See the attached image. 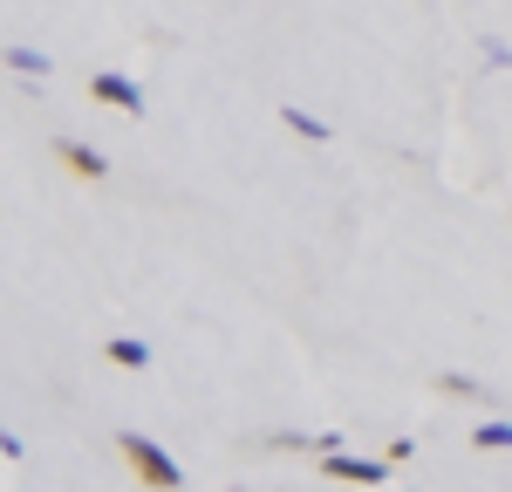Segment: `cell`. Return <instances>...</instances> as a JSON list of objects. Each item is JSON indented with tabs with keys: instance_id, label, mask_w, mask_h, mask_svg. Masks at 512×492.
<instances>
[{
	"instance_id": "obj_8",
	"label": "cell",
	"mask_w": 512,
	"mask_h": 492,
	"mask_svg": "<svg viewBox=\"0 0 512 492\" xmlns=\"http://www.w3.org/2000/svg\"><path fill=\"white\" fill-rule=\"evenodd\" d=\"M7 69L14 76H48V55L41 48H7Z\"/></svg>"
},
{
	"instance_id": "obj_6",
	"label": "cell",
	"mask_w": 512,
	"mask_h": 492,
	"mask_svg": "<svg viewBox=\"0 0 512 492\" xmlns=\"http://www.w3.org/2000/svg\"><path fill=\"white\" fill-rule=\"evenodd\" d=\"M103 356H110L117 369H151V349H144V342H130V335H110V342H103Z\"/></svg>"
},
{
	"instance_id": "obj_2",
	"label": "cell",
	"mask_w": 512,
	"mask_h": 492,
	"mask_svg": "<svg viewBox=\"0 0 512 492\" xmlns=\"http://www.w3.org/2000/svg\"><path fill=\"white\" fill-rule=\"evenodd\" d=\"M390 458H355V451H328L321 458V479H335V486H390Z\"/></svg>"
},
{
	"instance_id": "obj_1",
	"label": "cell",
	"mask_w": 512,
	"mask_h": 492,
	"mask_svg": "<svg viewBox=\"0 0 512 492\" xmlns=\"http://www.w3.org/2000/svg\"><path fill=\"white\" fill-rule=\"evenodd\" d=\"M117 458L130 465V479L144 492H178L185 486V472L171 465V451H164L158 438H144V431H117Z\"/></svg>"
},
{
	"instance_id": "obj_4",
	"label": "cell",
	"mask_w": 512,
	"mask_h": 492,
	"mask_svg": "<svg viewBox=\"0 0 512 492\" xmlns=\"http://www.w3.org/2000/svg\"><path fill=\"white\" fill-rule=\"evenodd\" d=\"M55 158L69 164L76 178H89V185H96V178L110 171V164H103V151H89V144H76V137H55Z\"/></svg>"
},
{
	"instance_id": "obj_3",
	"label": "cell",
	"mask_w": 512,
	"mask_h": 492,
	"mask_svg": "<svg viewBox=\"0 0 512 492\" xmlns=\"http://www.w3.org/2000/svg\"><path fill=\"white\" fill-rule=\"evenodd\" d=\"M89 96L103 103V110H123V117H144V89L117 69H103V76H89Z\"/></svg>"
},
{
	"instance_id": "obj_10",
	"label": "cell",
	"mask_w": 512,
	"mask_h": 492,
	"mask_svg": "<svg viewBox=\"0 0 512 492\" xmlns=\"http://www.w3.org/2000/svg\"><path fill=\"white\" fill-rule=\"evenodd\" d=\"M383 458H390V465H410V458H417V445H410V438H390V451H383Z\"/></svg>"
},
{
	"instance_id": "obj_9",
	"label": "cell",
	"mask_w": 512,
	"mask_h": 492,
	"mask_svg": "<svg viewBox=\"0 0 512 492\" xmlns=\"http://www.w3.org/2000/svg\"><path fill=\"white\" fill-rule=\"evenodd\" d=\"M437 390H444V397H485L472 376H437Z\"/></svg>"
},
{
	"instance_id": "obj_7",
	"label": "cell",
	"mask_w": 512,
	"mask_h": 492,
	"mask_svg": "<svg viewBox=\"0 0 512 492\" xmlns=\"http://www.w3.org/2000/svg\"><path fill=\"white\" fill-rule=\"evenodd\" d=\"M472 445L478 451H512V424H506V417H485V424L472 431Z\"/></svg>"
},
{
	"instance_id": "obj_5",
	"label": "cell",
	"mask_w": 512,
	"mask_h": 492,
	"mask_svg": "<svg viewBox=\"0 0 512 492\" xmlns=\"http://www.w3.org/2000/svg\"><path fill=\"white\" fill-rule=\"evenodd\" d=\"M280 123H287L294 137H308V144H328V137H335V130H328V123H321V117H308L301 103H287V110H280Z\"/></svg>"
}]
</instances>
